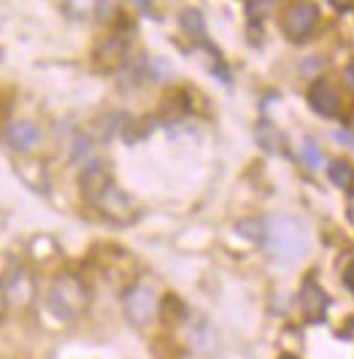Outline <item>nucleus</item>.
Here are the masks:
<instances>
[{"instance_id":"nucleus-1","label":"nucleus","mask_w":354,"mask_h":359,"mask_svg":"<svg viewBox=\"0 0 354 359\" xmlns=\"http://www.w3.org/2000/svg\"><path fill=\"white\" fill-rule=\"evenodd\" d=\"M266 243L273 257L279 259H298L308 249V238L301 222L289 219V216H270L266 224Z\"/></svg>"},{"instance_id":"nucleus-2","label":"nucleus","mask_w":354,"mask_h":359,"mask_svg":"<svg viewBox=\"0 0 354 359\" xmlns=\"http://www.w3.org/2000/svg\"><path fill=\"white\" fill-rule=\"evenodd\" d=\"M49 306H52V311L57 316L71 319V316H76L81 308L87 306L84 287L73 276H60L52 284V292H49Z\"/></svg>"},{"instance_id":"nucleus-3","label":"nucleus","mask_w":354,"mask_h":359,"mask_svg":"<svg viewBox=\"0 0 354 359\" xmlns=\"http://www.w3.org/2000/svg\"><path fill=\"white\" fill-rule=\"evenodd\" d=\"M317 19H319L317 6L308 3V0H301V3H292V6L287 8V14H284V19H282V27L292 41H298V38L308 36V33L314 30Z\"/></svg>"},{"instance_id":"nucleus-4","label":"nucleus","mask_w":354,"mask_h":359,"mask_svg":"<svg viewBox=\"0 0 354 359\" xmlns=\"http://www.w3.org/2000/svg\"><path fill=\"white\" fill-rule=\"evenodd\" d=\"M124 313L133 324L146 327L157 313V294L149 287H133L124 294Z\"/></svg>"},{"instance_id":"nucleus-5","label":"nucleus","mask_w":354,"mask_h":359,"mask_svg":"<svg viewBox=\"0 0 354 359\" xmlns=\"http://www.w3.org/2000/svg\"><path fill=\"white\" fill-rule=\"evenodd\" d=\"M308 103L322 116H338L341 111V95L330 81H317L308 92Z\"/></svg>"},{"instance_id":"nucleus-6","label":"nucleus","mask_w":354,"mask_h":359,"mask_svg":"<svg viewBox=\"0 0 354 359\" xmlns=\"http://www.w3.org/2000/svg\"><path fill=\"white\" fill-rule=\"evenodd\" d=\"M301 303L303 311L308 313V319H322V313L327 308V297H324V292L317 281H306L301 289Z\"/></svg>"},{"instance_id":"nucleus-7","label":"nucleus","mask_w":354,"mask_h":359,"mask_svg":"<svg viewBox=\"0 0 354 359\" xmlns=\"http://www.w3.org/2000/svg\"><path fill=\"white\" fill-rule=\"evenodd\" d=\"M6 138H8V144L14 146V149H30L33 144H38L41 133L30 122H17V125H11L6 130Z\"/></svg>"},{"instance_id":"nucleus-8","label":"nucleus","mask_w":354,"mask_h":359,"mask_svg":"<svg viewBox=\"0 0 354 359\" xmlns=\"http://www.w3.org/2000/svg\"><path fill=\"white\" fill-rule=\"evenodd\" d=\"M327 173H330V181L336 184V187H341V189H349V187H354V168L349 165V162H333L330 168H327Z\"/></svg>"},{"instance_id":"nucleus-9","label":"nucleus","mask_w":354,"mask_h":359,"mask_svg":"<svg viewBox=\"0 0 354 359\" xmlns=\"http://www.w3.org/2000/svg\"><path fill=\"white\" fill-rule=\"evenodd\" d=\"M257 141H260L263 149H268V151H279L284 138H282V133L270 125V122H260V127H257Z\"/></svg>"},{"instance_id":"nucleus-10","label":"nucleus","mask_w":354,"mask_h":359,"mask_svg":"<svg viewBox=\"0 0 354 359\" xmlns=\"http://www.w3.org/2000/svg\"><path fill=\"white\" fill-rule=\"evenodd\" d=\"M181 25L190 30V33H195V36H203V19L197 14L195 8H187V11H181Z\"/></svg>"},{"instance_id":"nucleus-11","label":"nucleus","mask_w":354,"mask_h":359,"mask_svg":"<svg viewBox=\"0 0 354 359\" xmlns=\"http://www.w3.org/2000/svg\"><path fill=\"white\" fill-rule=\"evenodd\" d=\"M301 154H303V160H306L308 168H319V165H322V151L317 149V144L306 141V144L301 146Z\"/></svg>"},{"instance_id":"nucleus-12","label":"nucleus","mask_w":354,"mask_h":359,"mask_svg":"<svg viewBox=\"0 0 354 359\" xmlns=\"http://www.w3.org/2000/svg\"><path fill=\"white\" fill-rule=\"evenodd\" d=\"M270 6H273V0H251V3H249V17L263 19L268 11H270Z\"/></svg>"},{"instance_id":"nucleus-13","label":"nucleus","mask_w":354,"mask_h":359,"mask_svg":"<svg viewBox=\"0 0 354 359\" xmlns=\"http://www.w3.org/2000/svg\"><path fill=\"white\" fill-rule=\"evenodd\" d=\"M95 6H98V0H68V8L76 11L79 17H87L95 11Z\"/></svg>"},{"instance_id":"nucleus-14","label":"nucleus","mask_w":354,"mask_h":359,"mask_svg":"<svg viewBox=\"0 0 354 359\" xmlns=\"http://www.w3.org/2000/svg\"><path fill=\"white\" fill-rule=\"evenodd\" d=\"M241 233L249 238H266V227L260 222H241Z\"/></svg>"},{"instance_id":"nucleus-15","label":"nucleus","mask_w":354,"mask_h":359,"mask_svg":"<svg viewBox=\"0 0 354 359\" xmlns=\"http://www.w3.org/2000/svg\"><path fill=\"white\" fill-rule=\"evenodd\" d=\"M338 141H346V146H354V138L349 135V133H336Z\"/></svg>"},{"instance_id":"nucleus-16","label":"nucleus","mask_w":354,"mask_h":359,"mask_svg":"<svg viewBox=\"0 0 354 359\" xmlns=\"http://www.w3.org/2000/svg\"><path fill=\"white\" fill-rule=\"evenodd\" d=\"M330 3H333L336 8H349V6H352L354 0H330Z\"/></svg>"},{"instance_id":"nucleus-17","label":"nucleus","mask_w":354,"mask_h":359,"mask_svg":"<svg viewBox=\"0 0 354 359\" xmlns=\"http://www.w3.org/2000/svg\"><path fill=\"white\" fill-rule=\"evenodd\" d=\"M130 3H136L138 8H143V11H149V0H130Z\"/></svg>"},{"instance_id":"nucleus-18","label":"nucleus","mask_w":354,"mask_h":359,"mask_svg":"<svg viewBox=\"0 0 354 359\" xmlns=\"http://www.w3.org/2000/svg\"><path fill=\"white\" fill-rule=\"evenodd\" d=\"M346 76H349V81H352V84H354V62H352V65H349V68H346Z\"/></svg>"},{"instance_id":"nucleus-19","label":"nucleus","mask_w":354,"mask_h":359,"mask_svg":"<svg viewBox=\"0 0 354 359\" xmlns=\"http://www.w3.org/2000/svg\"><path fill=\"white\" fill-rule=\"evenodd\" d=\"M6 311V294H0V313Z\"/></svg>"},{"instance_id":"nucleus-20","label":"nucleus","mask_w":354,"mask_h":359,"mask_svg":"<svg viewBox=\"0 0 354 359\" xmlns=\"http://www.w3.org/2000/svg\"><path fill=\"white\" fill-rule=\"evenodd\" d=\"M282 359H298V357H289V354H284V357Z\"/></svg>"}]
</instances>
